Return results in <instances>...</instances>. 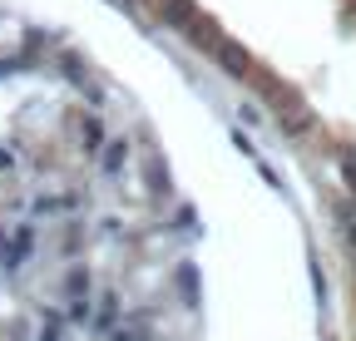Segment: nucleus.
Returning <instances> with one entry per match:
<instances>
[{
	"instance_id": "nucleus-2",
	"label": "nucleus",
	"mask_w": 356,
	"mask_h": 341,
	"mask_svg": "<svg viewBox=\"0 0 356 341\" xmlns=\"http://www.w3.org/2000/svg\"><path fill=\"white\" fill-rule=\"evenodd\" d=\"M218 65L228 69V74H238V79H243V74H252V55L238 45V40H222V45H218Z\"/></svg>"
},
{
	"instance_id": "nucleus-1",
	"label": "nucleus",
	"mask_w": 356,
	"mask_h": 341,
	"mask_svg": "<svg viewBox=\"0 0 356 341\" xmlns=\"http://www.w3.org/2000/svg\"><path fill=\"white\" fill-rule=\"evenodd\" d=\"M184 35L193 40V45H198L203 55H218V45H222V40H228V35H222V25H218L213 15H203V10H198V20H193V25H188Z\"/></svg>"
},
{
	"instance_id": "nucleus-3",
	"label": "nucleus",
	"mask_w": 356,
	"mask_h": 341,
	"mask_svg": "<svg viewBox=\"0 0 356 341\" xmlns=\"http://www.w3.org/2000/svg\"><path fill=\"white\" fill-rule=\"evenodd\" d=\"M193 20H198V6H193V0H163V25L188 30Z\"/></svg>"
},
{
	"instance_id": "nucleus-4",
	"label": "nucleus",
	"mask_w": 356,
	"mask_h": 341,
	"mask_svg": "<svg viewBox=\"0 0 356 341\" xmlns=\"http://www.w3.org/2000/svg\"><path fill=\"white\" fill-rule=\"evenodd\" d=\"M109 6H119V10H134V0H109Z\"/></svg>"
}]
</instances>
